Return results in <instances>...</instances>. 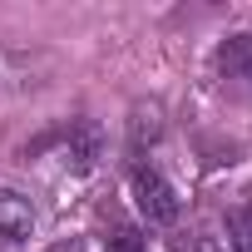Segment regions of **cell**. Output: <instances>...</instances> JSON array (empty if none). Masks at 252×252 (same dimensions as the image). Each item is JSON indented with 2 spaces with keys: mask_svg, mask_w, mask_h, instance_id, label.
<instances>
[{
  "mask_svg": "<svg viewBox=\"0 0 252 252\" xmlns=\"http://www.w3.org/2000/svg\"><path fill=\"white\" fill-rule=\"evenodd\" d=\"M134 203H139V213H144V222H173L178 218V193L154 173V168H139L134 173Z\"/></svg>",
  "mask_w": 252,
  "mask_h": 252,
  "instance_id": "1",
  "label": "cell"
},
{
  "mask_svg": "<svg viewBox=\"0 0 252 252\" xmlns=\"http://www.w3.org/2000/svg\"><path fill=\"white\" fill-rule=\"evenodd\" d=\"M35 232V208L20 193H0V252H20Z\"/></svg>",
  "mask_w": 252,
  "mask_h": 252,
  "instance_id": "2",
  "label": "cell"
},
{
  "mask_svg": "<svg viewBox=\"0 0 252 252\" xmlns=\"http://www.w3.org/2000/svg\"><path fill=\"white\" fill-rule=\"evenodd\" d=\"M218 64H222L227 79H252V35H232V40L222 45Z\"/></svg>",
  "mask_w": 252,
  "mask_h": 252,
  "instance_id": "3",
  "label": "cell"
},
{
  "mask_svg": "<svg viewBox=\"0 0 252 252\" xmlns=\"http://www.w3.org/2000/svg\"><path fill=\"white\" fill-rule=\"evenodd\" d=\"M227 247L252 252V213H227Z\"/></svg>",
  "mask_w": 252,
  "mask_h": 252,
  "instance_id": "4",
  "label": "cell"
},
{
  "mask_svg": "<svg viewBox=\"0 0 252 252\" xmlns=\"http://www.w3.org/2000/svg\"><path fill=\"white\" fill-rule=\"evenodd\" d=\"M109 247H114V252H144V242H139V232H134V227H119Z\"/></svg>",
  "mask_w": 252,
  "mask_h": 252,
  "instance_id": "5",
  "label": "cell"
},
{
  "mask_svg": "<svg viewBox=\"0 0 252 252\" xmlns=\"http://www.w3.org/2000/svg\"><path fill=\"white\" fill-rule=\"evenodd\" d=\"M69 252H79V247H69Z\"/></svg>",
  "mask_w": 252,
  "mask_h": 252,
  "instance_id": "6",
  "label": "cell"
}]
</instances>
